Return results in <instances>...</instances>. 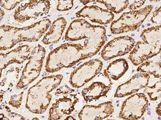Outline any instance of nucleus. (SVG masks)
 I'll list each match as a JSON object with an SVG mask.
<instances>
[{
	"label": "nucleus",
	"instance_id": "obj_19",
	"mask_svg": "<svg viewBox=\"0 0 161 120\" xmlns=\"http://www.w3.org/2000/svg\"><path fill=\"white\" fill-rule=\"evenodd\" d=\"M137 72L146 73L155 78H161V61H149L143 62L138 67Z\"/></svg>",
	"mask_w": 161,
	"mask_h": 120
},
{
	"label": "nucleus",
	"instance_id": "obj_14",
	"mask_svg": "<svg viewBox=\"0 0 161 120\" xmlns=\"http://www.w3.org/2000/svg\"><path fill=\"white\" fill-rule=\"evenodd\" d=\"M158 54L159 53L152 46L143 42L139 41L136 43L132 51H130L129 59L133 65L138 66Z\"/></svg>",
	"mask_w": 161,
	"mask_h": 120
},
{
	"label": "nucleus",
	"instance_id": "obj_2",
	"mask_svg": "<svg viewBox=\"0 0 161 120\" xmlns=\"http://www.w3.org/2000/svg\"><path fill=\"white\" fill-rule=\"evenodd\" d=\"M62 74L46 76L28 90L25 107L29 111L36 114L45 112L51 102V92L61 84Z\"/></svg>",
	"mask_w": 161,
	"mask_h": 120
},
{
	"label": "nucleus",
	"instance_id": "obj_16",
	"mask_svg": "<svg viewBox=\"0 0 161 120\" xmlns=\"http://www.w3.org/2000/svg\"><path fill=\"white\" fill-rule=\"evenodd\" d=\"M67 20L64 18L57 19L52 24L49 31L45 34L42 42L45 45L56 43L59 42L67 26Z\"/></svg>",
	"mask_w": 161,
	"mask_h": 120
},
{
	"label": "nucleus",
	"instance_id": "obj_20",
	"mask_svg": "<svg viewBox=\"0 0 161 120\" xmlns=\"http://www.w3.org/2000/svg\"><path fill=\"white\" fill-rule=\"evenodd\" d=\"M96 2L104 4L108 11L116 14L123 12L127 8L130 4L129 1H96Z\"/></svg>",
	"mask_w": 161,
	"mask_h": 120
},
{
	"label": "nucleus",
	"instance_id": "obj_1",
	"mask_svg": "<svg viewBox=\"0 0 161 120\" xmlns=\"http://www.w3.org/2000/svg\"><path fill=\"white\" fill-rule=\"evenodd\" d=\"M106 29L101 26L91 25L84 19L71 22L65 33L67 41L76 42L85 39L84 53L87 58L97 54L107 40Z\"/></svg>",
	"mask_w": 161,
	"mask_h": 120
},
{
	"label": "nucleus",
	"instance_id": "obj_17",
	"mask_svg": "<svg viewBox=\"0 0 161 120\" xmlns=\"http://www.w3.org/2000/svg\"><path fill=\"white\" fill-rule=\"evenodd\" d=\"M129 68L128 62L125 59H117L109 64L104 70V74L110 82L118 81L124 76Z\"/></svg>",
	"mask_w": 161,
	"mask_h": 120
},
{
	"label": "nucleus",
	"instance_id": "obj_15",
	"mask_svg": "<svg viewBox=\"0 0 161 120\" xmlns=\"http://www.w3.org/2000/svg\"><path fill=\"white\" fill-rule=\"evenodd\" d=\"M111 89V84L107 85L103 82L97 81L84 88L82 91V95L84 101L87 103H89L92 101H97L103 97H106Z\"/></svg>",
	"mask_w": 161,
	"mask_h": 120
},
{
	"label": "nucleus",
	"instance_id": "obj_10",
	"mask_svg": "<svg viewBox=\"0 0 161 120\" xmlns=\"http://www.w3.org/2000/svg\"><path fill=\"white\" fill-rule=\"evenodd\" d=\"M150 78V75L146 73H137L127 82L118 86L114 97L120 98L136 94L148 86Z\"/></svg>",
	"mask_w": 161,
	"mask_h": 120
},
{
	"label": "nucleus",
	"instance_id": "obj_9",
	"mask_svg": "<svg viewBox=\"0 0 161 120\" xmlns=\"http://www.w3.org/2000/svg\"><path fill=\"white\" fill-rule=\"evenodd\" d=\"M136 41L130 36H120L114 38L104 46L101 57L108 61L119 56H122L130 52L134 48Z\"/></svg>",
	"mask_w": 161,
	"mask_h": 120
},
{
	"label": "nucleus",
	"instance_id": "obj_18",
	"mask_svg": "<svg viewBox=\"0 0 161 120\" xmlns=\"http://www.w3.org/2000/svg\"><path fill=\"white\" fill-rule=\"evenodd\" d=\"M161 25L144 30L141 32V39L144 42L152 46L160 53L161 52Z\"/></svg>",
	"mask_w": 161,
	"mask_h": 120
},
{
	"label": "nucleus",
	"instance_id": "obj_22",
	"mask_svg": "<svg viewBox=\"0 0 161 120\" xmlns=\"http://www.w3.org/2000/svg\"><path fill=\"white\" fill-rule=\"evenodd\" d=\"M144 92L147 93L151 101H156L161 98V81H157L152 86H147L144 90Z\"/></svg>",
	"mask_w": 161,
	"mask_h": 120
},
{
	"label": "nucleus",
	"instance_id": "obj_24",
	"mask_svg": "<svg viewBox=\"0 0 161 120\" xmlns=\"http://www.w3.org/2000/svg\"><path fill=\"white\" fill-rule=\"evenodd\" d=\"M23 94H24V92H21L19 95H14L11 96V99L8 102L9 105H12L13 108L16 109H19L20 108L22 103Z\"/></svg>",
	"mask_w": 161,
	"mask_h": 120
},
{
	"label": "nucleus",
	"instance_id": "obj_30",
	"mask_svg": "<svg viewBox=\"0 0 161 120\" xmlns=\"http://www.w3.org/2000/svg\"><path fill=\"white\" fill-rule=\"evenodd\" d=\"M111 120V119H109V120Z\"/></svg>",
	"mask_w": 161,
	"mask_h": 120
},
{
	"label": "nucleus",
	"instance_id": "obj_26",
	"mask_svg": "<svg viewBox=\"0 0 161 120\" xmlns=\"http://www.w3.org/2000/svg\"><path fill=\"white\" fill-rule=\"evenodd\" d=\"M145 1H135L133 2V4L130 6V9H132V11H134V9H136V8H139L141 7V6H142Z\"/></svg>",
	"mask_w": 161,
	"mask_h": 120
},
{
	"label": "nucleus",
	"instance_id": "obj_3",
	"mask_svg": "<svg viewBox=\"0 0 161 120\" xmlns=\"http://www.w3.org/2000/svg\"><path fill=\"white\" fill-rule=\"evenodd\" d=\"M88 59L84 54V48L81 43H64L49 53L46 60L45 70L54 73L62 68L73 67L78 62Z\"/></svg>",
	"mask_w": 161,
	"mask_h": 120
},
{
	"label": "nucleus",
	"instance_id": "obj_11",
	"mask_svg": "<svg viewBox=\"0 0 161 120\" xmlns=\"http://www.w3.org/2000/svg\"><path fill=\"white\" fill-rule=\"evenodd\" d=\"M112 102L102 103L98 105H85L78 113L80 120H103L114 112Z\"/></svg>",
	"mask_w": 161,
	"mask_h": 120
},
{
	"label": "nucleus",
	"instance_id": "obj_25",
	"mask_svg": "<svg viewBox=\"0 0 161 120\" xmlns=\"http://www.w3.org/2000/svg\"><path fill=\"white\" fill-rule=\"evenodd\" d=\"M22 1H0V6L8 10H11Z\"/></svg>",
	"mask_w": 161,
	"mask_h": 120
},
{
	"label": "nucleus",
	"instance_id": "obj_6",
	"mask_svg": "<svg viewBox=\"0 0 161 120\" xmlns=\"http://www.w3.org/2000/svg\"><path fill=\"white\" fill-rule=\"evenodd\" d=\"M148 106V100L144 93H136L123 103L119 117L124 120H138L142 117Z\"/></svg>",
	"mask_w": 161,
	"mask_h": 120
},
{
	"label": "nucleus",
	"instance_id": "obj_27",
	"mask_svg": "<svg viewBox=\"0 0 161 120\" xmlns=\"http://www.w3.org/2000/svg\"><path fill=\"white\" fill-rule=\"evenodd\" d=\"M156 112L159 116L161 115V102L159 103V104L158 105L157 107L156 108Z\"/></svg>",
	"mask_w": 161,
	"mask_h": 120
},
{
	"label": "nucleus",
	"instance_id": "obj_8",
	"mask_svg": "<svg viewBox=\"0 0 161 120\" xmlns=\"http://www.w3.org/2000/svg\"><path fill=\"white\" fill-rule=\"evenodd\" d=\"M50 6L49 1H30L19 6L14 12V18L20 23H24L31 19H36L47 15Z\"/></svg>",
	"mask_w": 161,
	"mask_h": 120
},
{
	"label": "nucleus",
	"instance_id": "obj_23",
	"mask_svg": "<svg viewBox=\"0 0 161 120\" xmlns=\"http://www.w3.org/2000/svg\"><path fill=\"white\" fill-rule=\"evenodd\" d=\"M74 1H58L57 9L60 12L70 10L74 6Z\"/></svg>",
	"mask_w": 161,
	"mask_h": 120
},
{
	"label": "nucleus",
	"instance_id": "obj_29",
	"mask_svg": "<svg viewBox=\"0 0 161 120\" xmlns=\"http://www.w3.org/2000/svg\"><path fill=\"white\" fill-rule=\"evenodd\" d=\"M31 120H40V119H38V118H37V117H35V118H33Z\"/></svg>",
	"mask_w": 161,
	"mask_h": 120
},
{
	"label": "nucleus",
	"instance_id": "obj_21",
	"mask_svg": "<svg viewBox=\"0 0 161 120\" xmlns=\"http://www.w3.org/2000/svg\"><path fill=\"white\" fill-rule=\"evenodd\" d=\"M25 117L12 112L8 106L0 105V120H25Z\"/></svg>",
	"mask_w": 161,
	"mask_h": 120
},
{
	"label": "nucleus",
	"instance_id": "obj_5",
	"mask_svg": "<svg viewBox=\"0 0 161 120\" xmlns=\"http://www.w3.org/2000/svg\"><path fill=\"white\" fill-rule=\"evenodd\" d=\"M46 50L39 44L31 52L28 62L26 64L20 79L16 85L18 89H22L29 85L38 78L42 70Z\"/></svg>",
	"mask_w": 161,
	"mask_h": 120
},
{
	"label": "nucleus",
	"instance_id": "obj_13",
	"mask_svg": "<svg viewBox=\"0 0 161 120\" xmlns=\"http://www.w3.org/2000/svg\"><path fill=\"white\" fill-rule=\"evenodd\" d=\"M77 18H87L91 22L100 24H109L113 20L114 15L108 9H103L98 6H85L76 13Z\"/></svg>",
	"mask_w": 161,
	"mask_h": 120
},
{
	"label": "nucleus",
	"instance_id": "obj_28",
	"mask_svg": "<svg viewBox=\"0 0 161 120\" xmlns=\"http://www.w3.org/2000/svg\"><path fill=\"white\" fill-rule=\"evenodd\" d=\"M64 120H76V119H75L74 117L71 116H69L67 117Z\"/></svg>",
	"mask_w": 161,
	"mask_h": 120
},
{
	"label": "nucleus",
	"instance_id": "obj_4",
	"mask_svg": "<svg viewBox=\"0 0 161 120\" xmlns=\"http://www.w3.org/2000/svg\"><path fill=\"white\" fill-rule=\"evenodd\" d=\"M153 8V5H148L139 10L124 13L111 24V32L113 34H120L136 31L143 23Z\"/></svg>",
	"mask_w": 161,
	"mask_h": 120
},
{
	"label": "nucleus",
	"instance_id": "obj_12",
	"mask_svg": "<svg viewBox=\"0 0 161 120\" xmlns=\"http://www.w3.org/2000/svg\"><path fill=\"white\" fill-rule=\"evenodd\" d=\"M78 102L76 95L64 96L57 99L49 110L48 120H60L65 116L70 115Z\"/></svg>",
	"mask_w": 161,
	"mask_h": 120
},
{
	"label": "nucleus",
	"instance_id": "obj_7",
	"mask_svg": "<svg viewBox=\"0 0 161 120\" xmlns=\"http://www.w3.org/2000/svg\"><path fill=\"white\" fill-rule=\"evenodd\" d=\"M103 66V62L98 59L84 62L72 72L69 83L74 88H81L100 72Z\"/></svg>",
	"mask_w": 161,
	"mask_h": 120
}]
</instances>
